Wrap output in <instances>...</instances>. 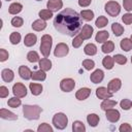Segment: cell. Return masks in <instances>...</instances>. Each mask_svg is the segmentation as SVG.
<instances>
[{"label":"cell","mask_w":132,"mask_h":132,"mask_svg":"<svg viewBox=\"0 0 132 132\" xmlns=\"http://www.w3.org/2000/svg\"><path fill=\"white\" fill-rule=\"evenodd\" d=\"M6 1H10V0H6Z\"/></svg>","instance_id":"55"},{"label":"cell","mask_w":132,"mask_h":132,"mask_svg":"<svg viewBox=\"0 0 132 132\" xmlns=\"http://www.w3.org/2000/svg\"><path fill=\"white\" fill-rule=\"evenodd\" d=\"M45 78H46L45 71H43V70H41V69L32 72V79H33V80H40V81H43Z\"/></svg>","instance_id":"28"},{"label":"cell","mask_w":132,"mask_h":132,"mask_svg":"<svg viewBox=\"0 0 132 132\" xmlns=\"http://www.w3.org/2000/svg\"><path fill=\"white\" fill-rule=\"evenodd\" d=\"M111 30H112V32H113V34L116 35V36H121L123 33H124V27L122 26V25H120L119 23H113L112 25H111Z\"/></svg>","instance_id":"34"},{"label":"cell","mask_w":132,"mask_h":132,"mask_svg":"<svg viewBox=\"0 0 132 132\" xmlns=\"http://www.w3.org/2000/svg\"><path fill=\"white\" fill-rule=\"evenodd\" d=\"M113 60L116 63L120 64V65H124L127 63V58L124 56V55H121V54H117L113 56Z\"/></svg>","instance_id":"41"},{"label":"cell","mask_w":132,"mask_h":132,"mask_svg":"<svg viewBox=\"0 0 132 132\" xmlns=\"http://www.w3.org/2000/svg\"><path fill=\"white\" fill-rule=\"evenodd\" d=\"M84 40H85V39H84L79 34H77L76 36H74V38H73V40H72V46H73L74 48H78V47L82 44Z\"/></svg>","instance_id":"40"},{"label":"cell","mask_w":132,"mask_h":132,"mask_svg":"<svg viewBox=\"0 0 132 132\" xmlns=\"http://www.w3.org/2000/svg\"><path fill=\"white\" fill-rule=\"evenodd\" d=\"M38 66H39V68L41 69V70H43V71H48V70H51V68H52V62H51V60H48L47 58H42L41 60H39V62H38Z\"/></svg>","instance_id":"22"},{"label":"cell","mask_w":132,"mask_h":132,"mask_svg":"<svg viewBox=\"0 0 132 132\" xmlns=\"http://www.w3.org/2000/svg\"><path fill=\"white\" fill-rule=\"evenodd\" d=\"M1 77L3 79V81L5 82H10L13 80V77H14V73L11 69L9 68H5L1 71Z\"/></svg>","instance_id":"18"},{"label":"cell","mask_w":132,"mask_h":132,"mask_svg":"<svg viewBox=\"0 0 132 132\" xmlns=\"http://www.w3.org/2000/svg\"><path fill=\"white\" fill-rule=\"evenodd\" d=\"M122 21H123L124 24H126V25L132 24V13H130V12L125 13V14L122 16Z\"/></svg>","instance_id":"46"},{"label":"cell","mask_w":132,"mask_h":132,"mask_svg":"<svg viewBox=\"0 0 132 132\" xmlns=\"http://www.w3.org/2000/svg\"><path fill=\"white\" fill-rule=\"evenodd\" d=\"M31 27H32L33 30L39 32V31H42V30H44V29L46 28V23H45L44 20L39 19V20L34 21V22L32 23V26H31Z\"/></svg>","instance_id":"20"},{"label":"cell","mask_w":132,"mask_h":132,"mask_svg":"<svg viewBox=\"0 0 132 132\" xmlns=\"http://www.w3.org/2000/svg\"><path fill=\"white\" fill-rule=\"evenodd\" d=\"M120 106L122 107V109L124 110H129L132 106V101L129 100V99H123L121 102H120Z\"/></svg>","instance_id":"45"},{"label":"cell","mask_w":132,"mask_h":132,"mask_svg":"<svg viewBox=\"0 0 132 132\" xmlns=\"http://www.w3.org/2000/svg\"><path fill=\"white\" fill-rule=\"evenodd\" d=\"M22 9H23V5H22L21 3H19V2H13V3H11V4L9 5V7H8V12H9L10 14H18V13H20V12L22 11Z\"/></svg>","instance_id":"23"},{"label":"cell","mask_w":132,"mask_h":132,"mask_svg":"<svg viewBox=\"0 0 132 132\" xmlns=\"http://www.w3.org/2000/svg\"><path fill=\"white\" fill-rule=\"evenodd\" d=\"M99 121H100L99 116L96 113H90L87 116V122L91 127H96L98 125Z\"/></svg>","instance_id":"24"},{"label":"cell","mask_w":132,"mask_h":132,"mask_svg":"<svg viewBox=\"0 0 132 132\" xmlns=\"http://www.w3.org/2000/svg\"><path fill=\"white\" fill-rule=\"evenodd\" d=\"M120 46H121V48H122L123 51H125V52L131 51V50H132V41H131V39H129V38H124V39H122L121 42H120Z\"/></svg>","instance_id":"30"},{"label":"cell","mask_w":132,"mask_h":132,"mask_svg":"<svg viewBox=\"0 0 132 132\" xmlns=\"http://www.w3.org/2000/svg\"><path fill=\"white\" fill-rule=\"evenodd\" d=\"M116 105H117V101H114V100H110V99H104V100L102 101L100 107H101L102 110L105 111V110H107V109H110V108L114 107Z\"/></svg>","instance_id":"26"},{"label":"cell","mask_w":132,"mask_h":132,"mask_svg":"<svg viewBox=\"0 0 132 132\" xmlns=\"http://www.w3.org/2000/svg\"><path fill=\"white\" fill-rule=\"evenodd\" d=\"M69 53V47L66 43L64 42H60L56 45L55 47V51H54V55L55 57H58V58H62V57H65L66 55H68Z\"/></svg>","instance_id":"6"},{"label":"cell","mask_w":132,"mask_h":132,"mask_svg":"<svg viewBox=\"0 0 132 132\" xmlns=\"http://www.w3.org/2000/svg\"><path fill=\"white\" fill-rule=\"evenodd\" d=\"M130 39H131V41H132V35H131V38H130Z\"/></svg>","instance_id":"52"},{"label":"cell","mask_w":132,"mask_h":132,"mask_svg":"<svg viewBox=\"0 0 132 132\" xmlns=\"http://www.w3.org/2000/svg\"><path fill=\"white\" fill-rule=\"evenodd\" d=\"M67 124H68V118L65 113L58 112L53 117V125L55 126V128L59 130H63L67 127Z\"/></svg>","instance_id":"4"},{"label":"cell","mask_w":132,"mask_h":132,"mask_svg":"<svg viewBox=\"0 0 132 132\" xmlns=\"http://www.w3.org/2000/svg\"><path fill=\"white\" fill-rule=\"evenodd\" d=\"M114 50V43L113 41H105L103 45L101 46V51L104 54H109Z\"/></svg>","instance_id":"32"},{"label":"cell","mask_w":132,"mask_h":132,"mask_svg":"<svg viewBox=\"0 0 132 132\" xmlns=\"http://www.w3.org/2000/svg\"><path fill=\"white\" fill-rule=\"evenodd\" d=\"M7 104H8V106H9V107H12V108H16V107H19V106L22 104V101H21V99H20L19 97L14 96V97H12V98L8 99V101H7Z\"/></svg>","instance_id":"35"},{"label":"cell","mask_w":132,"mask_h":132,"mask_svg":"<svg viewBox=\"0 0 132 132\" xmlns=\"http://www.w3.org/2000/svg\"><path fill=\"white\" fill-rule=\"evenodd\" d=\"M36 1H41V0H36Z\"/></svg>","instance_id":"54"},{"label":"cell","mask_w":132,"mask_h":132,"mask_svg":"<svg viewBox=\"0 0 132 132\" xmlns=\"http://www.w3.org/2000/svg\"><path fill=\"white\" fill-rule=\"evenodd\" d=\"M123 6H124V9H126L127 11H131L132 10V0H123Z\"/></svg>","instance_id":"49"},{"label":"cell","mask_w":132,"mask_h":132,"mask_svg":"<svg viewBox=\"0 0 132 132\" xmlns=\"http://www.w3.org/2000/svg\"><path fill=\"white\" fill-rule=\"evenodd\" d=\"M91 95V89L89 88H80L76 93H75V97L77 100H86L89 96Z\"/></svg>","instance_id":"17"},{"label":"cell","mask_w":132,"mask_h":132,"mask_svg":"<svg viewBox=\"0 0 132 132\" xmlns=\"http://www.w3.org/2000/svg\"><path fill=\"white\" fill-rule=\"evenodd\" d=\"M54 27L60 33L74 37L82 28V19L72 8H65L55 16Z\"/></svg>","instance_id":"1"},{"label":"cell","mask_w":132,"mask_h":132,"mask_svg":"<svg viewBox=\"0 0 132 132\" xmlns=\"http://www.w3.org/2000/svg\"><path fill=\"white\" fill-rule=\"evenodd\" d=\"M19 74L23 79H26V80L32 78V71L30 70L29 67H27L25 65H22L19 67Z\"/></svg>","instance_id":"15"},{"label":"cell","mask_w":132,"mask_h":132,"mask_svg":"<svg viewBox=\"0 0 132 132\" xmlns=\"http://www.w3.org/2000/svg\"><path fill=\"white\" fill-rule=\"evenodd\" d=\"M38 15H39V18H40L41 20L47 21V20H50V19L53 16V11L50 10V9H42V10L39 11Z\"/></svg>","instance_id":"36"},{"label":"cell","mask_w":132,"mask_h":132,"mask_svg":"<svg viewBox=\"0 0 132 132\" xmlns=\"http://www.w3.org/2000/svg\"><path fill=\"white\" fill-rule=\"evenodd\" d=\"M38 132H53V128L47 123H42L37 128Z\"/></svg>","instance_id":"43"},{"label":"cell","mask_w":132,"mask_h":132,"mask_svg":"<svg viewBox=\"0 0 132 132\" xmlns=\"http://www.w3.org/2000/svg\"><path fill=\"white\" fill-rule=\"evenodd\" d=\"M72 131L73 132H85L86 131V126L80 121H74L72 123Z\"/></svg>","instance_id":"31"},{"label":"cell","mask_w":132,"mask_h":132,"mask_svg":"<svg viewBox=\"0 0 132 132\" xmlns=\"http://www.w3.org/2000/svg\"><path fill=\"white\" fill-rule=\"evenodd\" d=\"M92 0H78V5L80 7H88L91 4Z\"/></svg>","instance_id":"51"},{"label":"cell","mask_w":132,"mask_h":132,"mask_svg":"<svg viewBox=\"0 0 132 132\" xmlns=\"http://www.w3.org/2000/svg\"><path fill=\"white\" fill-rule=\"evenodd\" d=\"M103 78H104V72L101 69H96L90 75V79L93 84H99L103 80Z\"/></svg>","instance_id":"11"},{"label":"cell","mask_w":132,"mask_h":132,"mask_svg":"<svg viewBox=\"0 0 132 132\" xmlns=\"http://www.w3.org/2000/svg\"><path fill=\"white\" fill-rule=\"evenodd\" d=\"M29 88H30V91L32 93V95L34 96H38L41 94L42 92V86L40 84H36V82H31L29 85Z\"/></svg>","instance_id":"25"},{"label":"cell","mask_w":132,"mask_h":132,"mask_svg":"<svg viewBox=\"0 0 132 132\" xmlns=\"http://www.w3.org/2000/svg\"><path fill=\"white\" fill-rule=\"evenodd\" d=\"M36 41H37V36H36L35 34H33V33L27 34V35L25 36V38H24V44H25L26 46H28V47L33 46V45L36 43Z\"/></svg>","instance_id":"19"},{"label":"cell","mask_w":132,"mask_h":132,"mask_svg":"<svg viewBox=\"0 0 132 132\" xmlns=\"http://www.w3.org/2000/svg\"><path fill=\"white\" fill-rule=\"evenodd\" d=\"M0 117L3 120H8V121H15L18 120V116L11 111H9L8 109L5 108H1L0 109Z\"/></svg>","instance_id":"16"},{"label":"cell","mask_w":132,"mask_h":132,"mask_svg":"<svg viewBox=\"0 0 132 132\" xmlns=\"http://www.w3.org/2000/svg\"><path fill=\"white\" fill-rule=\"evenodd\" d=\"M93 31L94 30H93V27L91 25H84L81 30H80V32L78 34L84 39H90L92 37V35H93Z\"/></svg>","instance_id":"13"},{"label":"cell","mask_w":132,"mask_h":132,"mask_svg":"<svg viewBox=\"0 0 132 132\" xmlns=\"http://www.w3.org/2000/svg\"><path fill=\"white\" fill-rule=\"evenodd\" d=\"M12 93L19 98H23L27 95V89L22 82H15L12 87Z\"/></svg>","instance_id":"8"},{"label":"cell","mask_w":132,"mask_h":132,"mask_svg":"<svg viewBox=\"0 0 132 132\" xmlns=\"http://www.w3.org/2000/svg\"><path fill=\"white\" fill-rule=\"evenodd\" d=\"M121 87H122V81H121V79L120 78H113V79H111L109 82H108V85H107V89H108V91L110 92V93H116V92H118L120 89H121Z\"/></svg>","instance_id":"12"},{"label":"cell","mask_w":132,"mask_h":132,"mask_svg":"<svg viewBox=\"0 0 132 132\" xmlns=\"http://www.w3.org/2000/svg\"><path fill=\"white\" fill-rule=\"evenodd\" d=\"M23 23H24V20L21 18V16H13L11 19V25L13 27H16V28H20L23 26Z\"/></svg>","instance_id":"44"},{"label":"cell","mask_w":132,"mask_h":132,"mask_svg":"<svg viewBox=\"0 0 132 132\" xmlns=\"http://www.w3.org/2000/svg\"><path fill=\"white\" fill-rule=\"evenodd\" d=\"M82 66L86 70H92L95 67V62L91 59H86L82 61Z\"/></svg>","instance_id":"42"},{"label":"cell","mask_w":132,"mask_h":132,"mask_svg":"<svg viewBox=\"0 0 132 132\" xmlns=\"http://www.w3.org/2000/svg\"><path fill=\"white\" fill-rule=\"evenodd\" d=\"M53 45V38L48 34H44L41 37V42H40V52L43 55V57L47 58L51 54V48Z\"/></svg>","instance_id":"3"},{"label":"cell","mask_w":132,"mask_h":132,"mask_svg":"<svg viewBox=\"0 0 132 132\" xmlns=\"http://www.w3.org/2000/svg\"><path fill=\"white\" fill-rule=\"evenodd\" d=\"M131 63H132V57H131Z\"/></svg>","instance_id":"53"},{"label":"cell","mask_w":132,"mask_h":132,"mask_svg":"<svg viewBox=\"0 0 132 132\" xmlns=\"http://www.w3.org/2000/svg\"><path fill=\"white\" fill-rule=\"evenodd\" d=\"M75 87V81L72 78H63L60 82V89L63 92H71Z\"/></svg>","instance_id":"7"},{"label":"cell","mask_w":132,"mask_h":132,"mask_svg":"<svg viewBox=\"0 0 132 132\" xmlns=\"http://www.w3.org/2000/svg\"><path fill=\"white\" fill-rule=\"evenodd\" d=\"M107 23H108L107 18H106V16H103V15H100V16L96 20L95 25H96L98 28H104V27L107 25Z\"/></svg>","instance_id":"38"},{"label":"cell","mask_w":132,"mask_h":132,"mask_svg":"<svg viewBox=\"0 0 132 132\" xmlns=\"http://www.w3.org/2000/svg\"><path fill=\"white\" fill-rule=\"evenodd\" d=\"M27 59H28V61L29 62H31V63H36V62H39V55L37 54V52H35V51H31V52H29L28 53V55H27Z\"/></svg>","instance_id":"37"},{"label":"cell","mask_w":132,"mask_h":132,"mask_svg":"<svg viewBox=\"0 0 132 132\" xmlns=\"http://www.w3.org/2000/svg\"><path fill=\"white\" fill-rule=\"evenodd\" d=\"M41 111H42V108L39 105H28V104H25L23 106L24 117L29 121L38 120L39 117H40Z\"/></svg>","instance_id":"2"},{"label":"cell","mask_w":132,"mask_h":132,"mask_svg":"<svg viewBox=\"0 0 132 132\" xmlns=\"http://www.w3.org/2000/svg\"><path fill=\"white\" fill-rule=\"evenodd\" d=\"M104 9L110 16H117L121 11V6L117 1H108L105 3Z\"/></svg>","instance_id":"5"},{"label":"cell","mask_w":132,"mask_h":132,"mask_svg":"<svg viewBox=\"0 0 132 132\" xmlns=\"http://www.w3.org/2000/svg\"><path fill=\"white\" fill-rule=\"evenodd\" d=\"M96 96H97L99 99L104 100V99H109V98H111V97H112V93H110V92L108 91V89L105 88V87H99V88L96 89Z\"/></svg>","instance_id":"10"},{"label":"cell","mask_w":132,"mask_h":132,"mask_svg":"<svg viewBox=\"0 0 132 132\" xmlns=\"http://www.w3.org/2000/svg\"><path fill=\"white\" fill-rule=\"evenodd\" d=\"M102 65L104 66V68L110 70L113 68V65H114V60H113V57H110V56H106L103 58L102 60Z\"/></svg>","instance_id":"27"},{"label":"cell","mask_w":132,"mask_h":132,"mask_svg":"<svg viewBox=\"0 0 132 132\" xmlns=\"http://www.w3.org/2000/svg\"><path fill=\"white\" fill-rule=\"evenodd\" d=\"M84 52L88 56H94V55L97 54V46L94 43H88L84 47Z\"/></svg>","instance_id":"29"},{"label":"cell","mask_w":132,"mask_h":132,"mask_svg":"<svg viewBox=\"0 0 132 132\" xmlns=\"http://www.w3.org/2000/svg\"><path fill=\"white\" fill-rule=\"evenodd\" d=\"M119 131H120V132H131V131H132V127H131L130 124H128V123H123V124L120 126Z\"/></svg>","instance_id":"47"},{"label":"cell","mask_w":132,"mask_h":132,"mask_svg":"<svg viewBox=\"0 0 132 132\" xmlns=\"http://www.w3.org/2000/svg\"><path fill=\"white\" fill-rule=\"evenodd\" d=\"M21 34L19 32H12L9 35V41L11 42V44H18L21 41Z\"/></svg>","instance_id":"39"},{"label":"cell","mask_w":132,"mask_h":132,"mask_svg":"<svg viewBox=\"0 0 132 132\" xmlns=\"http://www.w3.org/2000/svg\"><path fill=\"white\" fill-rule=\"evenodd\" d=\"M105 117L107 119V121H109L110 123H117L119 120H120V111L117 110V109H113V108H110V109H107L105 110Z\"/></svg>","instance_id":"9"},{"label":"cell","mask_w":132,"mask_h":132,"mask_svg":"<svg viewBox=\"0 0 132 132\" xmlns=\"http://www.w3.org/2000/svg\"><path fill=\"white\" fill-rule=\"evenodd\" d=\"M109 37V33L105 30H102V31H99L96 36H95V40L98 42V43H104L105 41H107Z\"/></svg>","instance_id":"21"},{"label":"cell","mask_w":132,"mask_h":132,"mask_svg":"<svg viewBox=\"0 0 132 132\" xmlns=\"http://www.w3.org/2000/svg\"><path fill=\"white\" fill-rule=\"evenodd\" d=\"M8 94H9L8 89H7L5 86H1V87H0V97H1V98H5V97L8 96Z\"/></svg>","instance_id":"50"},{"label":"cell","mask_w":132,"mask_h":132,"mask_svg":"<svg viewBox=\"0 0 132 132\" xmlns=\"http://www.w3.org/2000/svg\"><path fill=\"white\" fill-rule=\"evenodd\" d=\"M80 16L82 20L89 22V21H92L93 18H94V12L91 10V9H85V10H81L80 11Z\"/></svg>","instance_id":"33"},{"label":"cell","mask_w":132,"mask_h":132,"mask_svg":"<svg viewBox=\"0 0 132 132\" xmlns=\"http://www.w3.org/2000/svg\"><path fill=\"white\" fill-rule=\"evenodd\" d=\"M47 9L54 11H58L59 9H61L63 7V2L62 0H48L46 3Z\"/></svg>","instance_id":"14"},{"label":"cell","mask_w":132,"mask_h":132,"mask_svg":"<svg viewBox=\"0 0 132 132\" xmlns=\"http://www.w3.org/2000/svg\"><path fill=\"white\" fill-rule=\"evenodd\" d=\"M8 59V52L4 48H0V62H4Z\"/></svg>","instance_id":"48"}]
</instances>
